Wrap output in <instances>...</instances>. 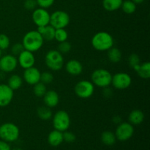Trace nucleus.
Instances as JSON below:
<instances>
[{
    "label": "nucleus",
    "mask_w": 150,
    "mask_h": 150,
    "mask_svg": "<svg viewBox=\"0 0 150 150\" xmlns=\"http://www.w3.org/2000/svg\"><path fill=\"white\" fill-rule=\"evenodd\" d=\"M44 40L40 34L37 30L29 31L23 36L22 44L25 50L34 53L42 48Z\"/></svg>",
    "instance_id": "nucleus-1"
},
{
    "label": "nucleus",
    "mask_w": 150,
    "mask_h": 150,
    "mask_svg": "<svg viewBox=\"0 0 150 150\" xmlns=\"http://www.w3.org/2000/svg\"><path fill=\"white\" fill-rule=\"evenodd\" d=\"M114 38L111 34L106 32H99L92 38V45L95 50L99 51H108L113 47Z\"/></svg>",
    "instance_id": "nucleus-2"
},
{
    "label": "nucleus",
    "mask_w": 150,
    "mask_h": 150,
    "mask_svg": "<svg viewBox=\"0 0 150 150\" xmlns=\"http://www.w3.org/2000/svg\"><path fill=\"white\" fill-rule=\"evenodd\" d=\"M92 82L94 85L100 88L108 87L111 84L112 75L105 69H97L91 76Z\"/></svg>",
    "instance_id": "nucleus-3"
},
{
    "label": "nucleus",
    "mask_w": 150,
    "mask_h": 150,
    "mask_svg": "<svg viewBox=\"0 0 150 150\" xmlns=\"http://www.w3.org/2000/svg\"><path fill=\"white\" fill-rule=\"evenodd\" d=\"M45 62L47 67L53 71H59L64 65L62 54L58 50H51L46 54Z\"/></svg>",
    "instance_id": "nucleus-4"
},
{
    "label": "nucleus",
    "mask_w": 150,
    "mask_h": 150,
    "mask_svg": "<svg viewBox=\"0 0 150 150\" xmlns=\"http://www.w3.org/2000/svg\"><path fill=\"white\" fill-rule=\"evenodd\" d=\"M19 128L13 123L7 122L0 126V138L6 142H13L19 137Z\"/></svg>",
    "instance_id": "nucleus-5"
},
{
    "label": "nucleus",
    "mask_w": 150,
    "mask_h": 150,
    "mask_svg": "<svg viewBox=\"0 0 150 150\" xmlns=\"http://www.w3.org/2000/svg\"><path fill=\"white\" fill-rule=\"evenodd\" d=\"M70 23V16L68 13L62 10L54 12L50 16L49 24L55 29H64Z\"/></svg>",
    "instance_id": "nucleus-6"
},
{
    "label": "nucleus",
    "mask_w": 150,
    "mask_h": 150,
    "mask_svg": "<svg viewBox=\"0 0 150 150\" xmlns=\"http://www.w3.org/2000/svg\"><path fill=\"white\" fill-rule=\"evenodd\" d=\"M70 125V118L65 111H59L53 117V126L59 131H66Z\"/></svg>",
    "instance_id": "nucleus-7"
},
{
    "label": "nucleus",
    "mask_w": 150,
    "mask_h": 150,
    "mask_svg": "<svg viewBox=\"0 0 150 150\" xmlns=\"http://www.w3.org/2000/svg\"><path fill=\"white\" fill-rule=\"evenodd\" d=\"M76 95L79 98L82 99L89 98L93 95L95 91V85L92 81L86 80H82L78 82L74 88Z\"/></svg>",
    "instance_id": "nucleus-8"
},
{
    "label": "nucleus",
    "mask_w": 150,
    "mask_h": 150,
    "mask_svg": "<svg viewBox=\"0 0 150 150\" xmlns=\"http://www.w3.org/2000/svg\"><path fill=\"white\" fill-rule=\"evenodd\" d=\"M132 83V79L129 74L126 73H117L112 76L111 84L115 89H125Z\"/></svg>",
    "instance_id": "nucleus-9"
},
{
    "label": "nucleus",
    "mask_w": 150,
    "mask_h": 150,
    "mask_svg": "<svg viewBox=\"0 0 150 150\" xmlns=\"http://www.w3.org/2000/svg\"><path fill=\"white\" fill-rule=\"evenodd\" d=\"M134 133V128L133 125L130 122H122L120 123L116 130L115 136L118 140L125 142L133 136Z\"/></svg>",
    "instance_id": "nucleus-10"
},
{
    "label": "nucleus",
    "mask_w": 150,
    "mask_h": 150,
    "mask_svg": "<svg viewBox=\"0 0 150 150\" xmlns=\"http://www.w3.org/2000/svg\"><path fill=\"white\" fill-rule=\"evenodd\" d=\"M50 16L51 15L45 9L39 7L34 10L32 20L37 26H47L50 23Z\"/></svg>",
    "instance_id": "nucleus-11"
},
{
    "label": "nucleus",
    "mask_w": 150,
    "mask_h": 150,
    "mask_svg": "<svg viewBox=\"0 0 150 150\" xmlns=\"http://www.w3.org/2000/svg\"><path fill=\"white\" fill-rule=\"evenodd\" d=\"M18 64L17 58L13 55L8 54L0 58V70L5 73L14 71Z\"/></svg>",
    "instance_id": "nucleus-12"
},
{
    "label": "nucleus",
    "mask_w": 150,
    "mask_h": 150,
    "mask_svg": "<svg viewBox=\"0 0 150 150\" xmlns=\"http://www.w3.org/2000/svg\"><path fill=\"white\" fill-rule=\"evenodd\" d=\"M18 64L23 69L33 67L35 63V57L31 51L24 50L18 56Z\"/></svg>",
    "instance_id": "nucleus-13"
},
{
    "label": "nucleus",
    "mask_w": 150,
    "mask_h": 150,
    "mask_svg": "<svg viewBox=\"0 0 150 150\" xmlns=\"http://www.w3.org/2000/svg\"><path fill=\"white\" fill-rule=\"evenodd\" d=\"M41 73L37 67H31L25 69L23 72V80L30 85H35V83L40 82Z\"/></svg>",
    "instance_id": "nucleus-14"
},
{
    "label": "nucleus",
    "mask_w": 150,
    "mask_h": 150,
    "mask_svg": "<svg viewBox=\"0 0 150 150\" xmlns=\"http://www.w3.org/2000/svg\"><path fill=\"white\" fill-rule=\"evenodd\" d=\"M14 92L7 84H0V107H5L11 103Z\"/></svg>",
    "instance_id": "nucleus-15"
},
{
    "label": "nucleus",
    "mask_w": 150,
    "mask_h": 150,
    "mask_svg": "<svg viewBox=\"0 0 150 150\" xmlns=\"http://www.w3.org/2000/svg\"><path fill=\"white\" fill-rule=\"evenodd\" d=\"M65 70L71 76H79L83 71V65L76 59H71L65 64Z\"/></svg>",
    "instance_id": "nucleus-16"
},
{
    "label": "nucleus",
    "mask_w": 150,
    "mask_h": 150,
    "mask_svg": "<svg viewBox=\"0 0 150 150\" xmlns=\"http://www.w3.org/2000/svg\"><path fill=\"white\" fill-rule=\"evenodd\" d=\"M42 98L45 105L49 108L56 107L59 102V96L58 93L54 90L47 91Z\"/></svg>",
    "instance_id": "nucleus-17"
},
{
    "label": "nucleus",
    "mask_w": 150,
    "mask_h": 150,
    "mask_svg": "<svg viewBox=\"0 0 150 150\" xmlns=\"http://www.w3.org/2000/svg\"><path fill=\"white\" fill-rule=\"evenodd\" d=\"M38 31L42 36L44 41H51L54 40L55 29L50 24L43 26H38Z\"/></svg>",
    "instance_id": "nucleus-18"
},
{
    "label": "nucleus",
    "mask_w": 150,
    "mask_h": 150,
    "mask_svg": "<svg viewBox=\"0 0 150 150\" xmlns=\"http://www.w3.org/2000/svg\"><path fill=\"white\" fill-rule=\"evenodd\" d=\"M133 69L142 79H148L150 77V63L149 62H146L142 64L140 63L135 66Z\"/></svg>",
    "instance_id": "nucleus-19"
},
{
    "label": "nucleus",
    "mask_w": 150,
    "mask_h": 150,
    "mask_svg": "<svg viewBox=\"0 0 150 150\" xmlns=\"http://www.w3.org/2000/svg\"><path fill=\"white\" fill-rule=\"evenodd\" d=\"M48 142L50 145L57 146L61 144L63 142L62 132L54 130L49 133L48 136Z\"/></svg>",
    "instance_id": "nucleus-20"
},
{
    "label": "nucleus",
    "mask_w": 150,
    "mask_h": 150,
    "mask_svg": "<svg viewBox=\"0 0 150 150\" xmlns=\"http://www.w3.org/2000/svg\"><path fill=\"white\" fill-rule=\"evenodd\" d=\"M128 120L131 125H138L143 122L144 120V114L141 110H133L129 114Z\"/></svg>",
    "instance_id": "nucleus-21"
},
{
    "label": "nucleus",
    "mask_w": 150,
    "mask_h": 150,
    "mask_svg": "<svg viewBox=\"0 0 150 150\" xmlns=\"http://www.w3.org/2000/svg\"><path fill=\"white\" fill-rule=\"evenodd\" d=\"M123 0H103V7L105 10L114 12L121 7Z\"/></svg>",
    "instance_id": "nucleus-22"
},
{
    "label": "nucleus",
    "mask_w": 150,
    "mask_h": 150,
    "mask_svg": "<svg viewBox=\"0 0 150 150\" xmlns=\"http://www.w3.org/2000/svg\"><path fill=\"white\" fill-rule=\"evenodd\" d=\"M23 84V79L19 75L15 74L10 76L7 81V85L11 88L13 91L20 89Z\"/></svg>",
    "instance_id": "nucleus-23"
},
{
    "label": "nucleus",
    "mask_w": 150,
    "mask_h": 150,
    "mask_svg": "<svg viewBox=\"0 0 150 150\" xmlns=\"http://www.w3.org/2000/svg\"><path fill=\"white\" fill-rule=\"evenodd\" d=\"M108 58L113 63H118L122 59V52L119 48L111 47L108 50Z\"/></svg>",
    "instance_id": "nucleus-24"
},
{
    "label": "nucleus",
    "mask_w": 150,
    "mask_h": 150,
    "mask_svg": "<svg viewBox=\"0 0 150 150\" xmlns=\"http://www.w3.org/2000/svg\"><path fill=\"white\" fill-rule=\"evenodd\" d=\"M37 114L40 119H41L42 120H45V121L50 120L53 116L51 108L46 106V105L39 107L37 110Z\"/></svg>",
    "instance_id": "nucleus-25"
},
{
    "label": "nucleus",
    "mask_w": 150,
    "mask_h": 150,
    "mask_svg": "<svg viewBox=\"0 0 150 150\" xmlns=\"http://www.w3.org/2000/svg\"><path fill=\"white\" fill-rule=\"evenodd\" d=\"M116 138L115 134L113 133L111 131H105L102 133L101 135V141L103 143L108 146H111V145L114 144L116 142Z\"/></svg>",
    "instance_id": "nucleus-26"
},
{
    "label": "nucleus",
    "mask_w": 150,
    "mask_h": 150,
    "mask_svg": "<svg viewBox=\"0 0 150 150\" xmlns=\"http://www.w3.org/2000/svg\"><path fill=\"white\" fill-rule=\"evenodd\" d=\"M121 7L124 13L127 14H132L136 10V4L132 0H126L122 1Z\"/></svg>",
    "instance_id": "nucleus-27"
},
{
    "label": "nucleus",
    "mask_w": 150,
    "mask_h": 150,
    "mask_svg": "<svg viewBox=\"0 0 150 150\" xmlns=\"http://www.w3.org/2000/svg\"><path fill=\"white\" fill-rule=\"evenodd\" d=\"M33 86V92L35 96L38 97V98H42L45 94V92H47L45 84L40 81L38 83H35Z\"/></svg>",
    "instance_id": "nucleus-28"
},
{
    "label": "nucleus",
    "mask_w": 150,
    "mask_h": 150,
    "mask_svg": "<svg viewBox=\"0 0 150 150\" xmlns=\"http://www.w3.org/2000/svg\"><path fill=\"white\" fill-rule=\"evenodd\" d=\"M68 38V33L64 29H55V35L54 39L58 42H64Z\"/></svg>",
    "instance_id": "nucleus-29"
},
{
    "label": "nucleus",
    "mask_w": 150,
    "mask_h": 150,
    "mask_svg": "<svg viewBox=\"0 0 150 150\" xmlns=\"http://www.w3.org/2000/svg\"><path fill=\"white\" fill-rule=\"evenodd\" d=\"M54 81V76L50 72H43L40 74V81L43 83L44 84L51 83Z\"/></svg>",
    "instance_id": "nucleus-30"
},
{
    "label": "nucleus",
    "mask_w": 150,
    "mask_h": 150,
    "mask_svg": "<svg viewBox=\"0 0 150 150\" xmlns=\"http://www.w3.org/2000/svg\"><path fill=\"white\" fill-rule=\"evenodd\" d=\"M71 50V44L67 40L64 41V42H59L58 46V51L61 53L62 54H67Z\"/></svg>",
    "instance_id": "nucleus-31"
},
{
    "label": "nucleus",
    "mask_w": 150,
    "mask_h": 150,
    "mask_svg": "<svg viewBox=\"0 0 150 150\" xmlns=\"http://www.w3.org/2000/svg\"><path fill=\"white\" fill-rule=\"evenodd\" d=\"M10 38L4 34H0V49L5 50L10 46Z\"/></svg>",
    "instance_id": "nucleus-32"
},
{
    "label": "nucleus",
    "mask_w": 150,
    "mask_h": 150,
    "mask_svg": "<svg viewBox=\"0 0 150 150\" xmlns=\"http://www.w3.org/2000/svg\"><path fill=\"white\" fill-rule=\"evenodd\" d=\"M128 63H129V65L130 66L131 68H133L135 66L140 64L141 61H140V58H139V56L136 54H130V57H129L128 58Z\"/></svg>",
    "instance_id": "nucleus-33"
},
{
    "label": "nucleus",
    "mask_w": 150,
    "mask_h": 150,
    "mask_svg": "<svg viewBox=\"0 0 150 150\" xmlns=\"http://www.w3.org/2000/svg\"><path fill=\"white\" fill-rule=\"evenodd\" d=\"M25 50L24 47H23V44L20 43V42H17V43L14 44V45L12 46L11 51L12 54H13V56H18L19 54L21 52H23Z\"/></svg>",
    "instance_id": "nucleus-34"
},
{
    "label": "nucleus",
    "mask_w": 150,
    "mask_h": 150,
    "mask_svg": "<svg viewBox=\"0 0 150 150\" xmlns=\"http://www.w3.org/2000/svg\"><path fill=\"white\" fill-rule=\"evenodd\" d=\"M38 5L41 8L47 9L54 4L55 0H36Z\"/></svg>",
    "instance_id": "nucleus-35"
},
{
    "label": "nucleus",
    "mask_w": 150,
    "mask_h": 150,
    "mask_svg": "<svg viewBox=\"0 0 150 150\" xmlns=\"http://www.w3.org/2000/svg\"><path fill=\"white\" fill-rule=\"evenodd\" d=\"M25 9L27 10H34L36 9V7L38 6L36 0H25L23 3Z\"/></svg>",
    "instance_id": "nucleus-36"
},
{
    "label": "nucleus",
    "mask_w": 150,
    "mask_h": 150,
    "mask_svg": "<svg viewBox=\"0 0 150 150\" xmlns=\"http://www.w3.org/2000/svg\"><path fill=\"white\" fill-rule=\"evenodd\" d=\"M62 135L63 141H65L66 142L71 143V142H73L76 140V136L72 132H69L66 130V131H64V133H62Z\"/></svg>",
    "instance_id": "nucleus-37"
},
{
    "label": "nucleus",
    "mask_w": 150,
    "mask_h": 150,
    "mask_svg": "<svg viewBox=\"0 0 150 150\" xmlns=\"http://www.w3.org/2000/svg\"><path fill=\"white\" fill-rule=\"evenodd\" d=\"M0 150H11L8 144L4 141H0Z\"/></svg>",
    "instance_id": "nucleus-38"
},
{
    "label": "nucleus",
    "mask_w": 150,
    "mask_h": 150,
    "mask_svg": "<svg viewBox=\"0 0 150 150\" xmlns=\"http://www.w3.org/2000/svg\"><path fill=\"white\" fill-rule=\"evenodd\" d=\"M120 121H121V119H120L118 116H117V117H114V122L118 123V122H120Z\"/></svg>",
    "instance_id": "nucleus-39"
},
{
    "label": "nucleus",
    "mask_w": 150,
    "mask_h": 150,
    "mask_svg": "<svg viewBox=\"0 0 150 150\" xmlns=\"http://www.w3.org/2000/svg\"><path fill=\"white\" fill-rule=\"evenodd\" d=\"M132 1H133V2L136 3V4H141V3L143 2L144 0H132Z\"/></svg>",
    "instance_id": "nucleus-40"
},
{
    "label": "nucleus",
    "mask_w": 150,
    "mask_h": 150,
    "mask_svg": "<svg viewBox=\"0 0 150 150\" xmlns=\"http://www.w3.org/2000/svg\"><path fill=\"white\" fill-rule=\"evenodd\" d=\"M13 150H23V149H19V148H17V149H14Z\"/></svg>",
    "instance_id": "nucleus-41"
},
{
    "label": "nucleus",
    "mask_w": 150,
    "mask_h": 150,
    "mask_svg": "<svg viewBox=\"0 0 150 150\" xmlns=\"http://www.w3.org/2000/svg\"><path fill=\"white\" fill-rule=\"evenodd\" d=\"M1 50L0 49V58H1Z\"/></svg>",
    "instance_id": "nucleus-42"
}]
</instances>
